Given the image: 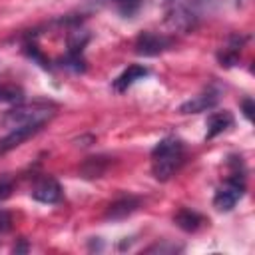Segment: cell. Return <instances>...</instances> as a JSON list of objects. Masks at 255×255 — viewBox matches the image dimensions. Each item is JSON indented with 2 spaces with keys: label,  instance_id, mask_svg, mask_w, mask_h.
I'll use <instances>...</instances> for the list:
<instances>
[{
  "label": "cell",
  "instance_id": "cell-12",
  "mask_svg": "<svg viewBox=\"0 0 255 255\" xmlns=\"http://www.w3.org/2000/svg\"><path fill=\"white\" fill-rule=\"evenodd\" d=\"M112 4L116 6V10L122 16H133L139 10L141 0H112Z\"/></svg>",
  "mask_w": 255,
  "mask_h": 255
},
{
  "label": "cell",
  "instance_id": "cell-8",
  "mask_svg": "<svg viewBox=\"0 0 255 255\" xmlns=\"http://www.w3.org/2000/svg\"><path fill=\"white\" fill-rule=\"evenodd\" d=\"M149 72H147V68H143V66H129L124 74H120L116 80H114V90L116 92H126L129 86H133L137 80H143L145 76H147Z\"/></svg>",
  "mask_w": 255,
  "mask_h": 255
},
{
  "label": "cell",
  "instance_id": "cell-9",
  "mask_svg": "<svg viewBox=\"0 0 255 255\" xmlns=\"http://www.w3.org/2000/svg\"><path fill=\"white\" fill-rule=\"evenodd\" d=\"M231 126H233V116L229 112H215L207 120V135L205 137L211 139V137L223 133L225 129H229Z\"/></svg>",
  "mask_w": 255,
  "mask_h": 255
},
{
  "label": "cell",
  "instance_id": "cell-14",
  "mask_svg": "<svg viewBox=\"0 0 255 255\" xmlns=\"http://www.w3.org/2000/svg\"><path fill=\"white\" fill-rule=\"evenodd\" d=\"M12 193V179L6 175H0V201L6 199Z\"/></svg>",
  "mask_w": 255,
  "mask_h": 255
},
{
  "label": "cell",
  "instance_id": "cell-10",
  "mask_svg": "<svg viewBox=\"0 0 255 255\" xmlns=\"http://www.w3.org/2000/svg\"><path fill=\"white\" fill-rule=\"evenodd\" d=\"M135 207H137V199H133V197H124V199L116 201L114 205H110V209H108L106 217H112V219H120V217H126V215H129L131 211H135Z\"/></svg>",
  "mask_w": 255,
  "mask_h": 255
},
{
  "label": "cell",
  "instance_id": "cell-7",
  "mask_svg": "<svg viewBox=\"0 0 255 255\" xmlns=\"http://www.w3.org/2000/svg\"><path fill=\"white\" fill-rule=\"evenodd\" d=\"M215 104H217V94L211 92V90H207V92H203V94H199V96L187 100L185 104H181L179 112H181V114H199V112L211 110Z\"/></svg>",
  "mask_w": 255,
  "mask_h": 255
},
{
  "label": "cell",
  "instance_id": "cell-5",
  "mask_svg": "<svg viewBox=\"0 0 255 255\" xmlns=\"http://www.w3.org/2000/svg\"><path fill=\"white\" fill-rule=\"evenodd\" d=\"M169 46H171L169 38H165L161 34H153V32H143L135 40V52L143 54V56H155V54L167 50Z\"/></svg>",
  "mask_w": 255,
  "mask_h": 255
},
{
  "label": "cell",
  "instance_id": "cell-6",
  "mask_svg": "<svg viewBox=\"0 0 255 255\" xmlns=\"http://www.w3.org/2000/svg\"><path fill=\"white\" fill-rule=\"evenodd\" d=\"M32 197L40 203H58L60 197H62V187L54 177H42L34 185Z\"/></svg>",
  "mask_w": 255,
  "mask_h": 255
},
{
  "label": "cell",
  "instance_id": "cell-4",
  "mask_svg": "<svg viewBox=\"0 0 255 255\" xmlns=\"http://www.w3.org/2000/svg\"><path fill=\"white\" fill-rule=\"evenodd\" d=\"M44 126H46V122H28V124L14 126L12 131L0 139V155H2V153H8L10 149L18 147V145H20L22 141H26L28 137L36 135Z\"/></svg>",
  "mask_w": 255,
  "mask_h": 255
},
{
  "label": "cell",
  "instance_id": "cell-13",
  "mask_svg": "<svg viewBox=\"0 0 255 255\" xmlns=\"http://www.w3.org/2000/svg\"><path fill=\"white\" fill-rule=\"evenodd\" d=\"M22 100V90L14 86H2L0 88V102H20Z\"/></svg>",
  "mask_w": 255,
  "mask_h": 255
},
{
  "label": "cell",
  "instance_id": "cell-2",
  "mask_svg": "<svg viewBox=\"0 0 255 255\" xmlns=\"http://www.w3.org/2000/svg\"><path fill=\"white\" fill-rule=\"evenodd\" d=\"M245 193V181H243V175L239 173H233L215 193L213 197V205L219 209V211H229L235 207V203L243 197Z\"/></svg>",
  "mask_w": 255,
  "mask_h": 255
},
{
  "label": "cell",
  "instance_id": "cell-15",
  "mask_svg": "<svg viewBox=\"0 0 255 255\" xmlns=\"http://www.w3.org/2000/svg\"><path fill=\"white\" fill-rule=\"evenodd\" d=\"M10 229H12V217H10L8 211L0 209V233H6Z\"/></svg>",
  "mask_w": 255,
  "mask_h": 255
},
{
  "label": "cell",
  "instance_id": "cell-3",
  "mask_svg": "<svg viewBox=\"0 0 255 255\" xmlns=\"http://www.w3.org/2000/svg\"><path fill=\"white\" fill-rule=\"evenodd\" d=\"M50 118H52V112L46 106H20L6 114L4 124L14 128L20 124H28V122H48Z\"/></svg>",
  "mask_w": 255,
  "mask_h": 255
},
{
  "label": "cell",
  "instance_id": "cell-11",
  "mask_svg": "<svg viewBox=\"0 0 255 255\" xmlns=\"http://www.w3.org/2000/svg\"><path fill=\"white\" fill-rule=\"evenodd\" d=\"M201 217L195 213V211H189V209H181L177 215H175V223L185 229V231H195L199 225H201Z\"/></svg>",
  "mask_w": 255,
  "mask_h": 255
},
{
  "label": "cell",
  "instance_id": "cell-1",
  "mask_svg": "<svg viewBox=\"0 0 255 255\" xmlns=\"http://www.w3.org/2000/svg\"><path fill=\"white\" fill-rule=\"evenodd\" d=\"M185 147L179 137L167 135L151 149V173L159 181H167L183 163Z\"/></svg>",
  "mask_w": 255,
  "mask_h": 255
}]
</instances>
